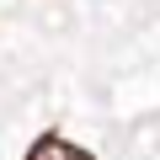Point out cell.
Here are the masks:
<instances>
[{
	"instance_id": "1",
	"label": "cell",
	"mask_w": 160,
	"mask_h": 160,
	"mask_svg": "<svg viewBox=\"0 0 160 160\" xmlns=\"http://www.w3.org/2000/svg\"><path fill=\"white\" fill-rule=\"evenodd\" d=\"M22 160H96L86 144H75V139H64L59 128H48V133H38L32 144H27V155Z\"/></svg>"
}]
</instances>
